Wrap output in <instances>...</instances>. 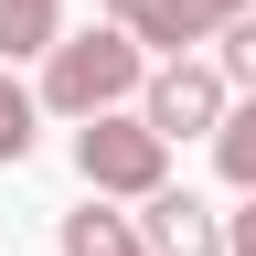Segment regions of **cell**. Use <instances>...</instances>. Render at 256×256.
Wrapping results in <instances>:
<instances>
[{"label": "cell", "mask_w": 256, "mask_h": 256, "mask_svg": "<svg viewBox=\"0 0 256 256\" xmlns=\"http://www.w3.org/2000/svg\"><path fill=\"white\" fill-rule=\"evenodd\" d=\"M128 96H150V43L139 32H118V22H96V32H64V43L43 54V107L54 118H107L128 107Z\"/></svg>", "instance_id": "obj_1"}, {"label": "cell", "mask_w": 256, "mask_h": 256, "mask_svg": "<svg viewBox=\"0 0 256 256\" xmlns=\"http://www.w3.org/2000/svg\"><path fill=\"white\" fill-rule=\"evenodd\" d=\"M75 171L96 203H150V192H171V139L139 118V107H107L75 128Z\"/></svg>", "instance_id": "obj_2"}, {"label": "cell", "mask_w": 256, "mask_h": 256, "mask_svg": "<svg viewBox=\"0 0 256 256\" xmlns=\"http://www.w3.org/2000/svg\"><path fill=\"white\" fill-rule=\"evenodd\" d=\"M139 118L160 128V139H214V128L235 118V75H224V64H203V54H171V64H150Z\"/></svg>", "instance_id": "obj_3"}, {"label": "cell", "mask_w": 256, "mask_h": 256, "mask_svg": "<svg viewBox=\"0 0 256 256\" xmlns=\"http://www.w3.org/2000/svg\"><path fill=\"white\" fill-rule=\"evenodd\" d=\"M139 235L160 256H235V224H224L203 192H150V203H139Z\"/></svg>", "instance_id": "obj_4"}, {"label": "cell", "mask_w": 256, "mask_h": 256, "mask_svg": "<svg viewBox=\"0 0 256 256\" xmlns=\"http://www.w3.org/2000/svg\"><path fill=\"white\" fill-rule=\"evenodd\" d=\"M107 22H118V32H139L160 64H171V54H192V43H214L192 0H107Z\"/></svg>", "instance_id": "obj_5"}, {"label": "cell", "mask_w": 256, "mask_h": 256, "mask_svg": "<svg viewBox=\"0 0 256 256\" xmlns=\"http://www.w3.org/2000/svg\"><path fill=\"white\" fill-rule=\"evenodd\" d=\"M54 246H64V256H160V246L139 235V214H107V203L64 214V224H54Z\"/></svg>", "instance_id": "obj_6"}, {"label": "cell", "mask_w": 256, "mask_h": 256, "mask_svg": "<svg viewBox=\"0 0 256 256\" xmlns=\"http://www.w3.org/2000/svg\"><path fill=\"white\" fill-rule=\"evenodd\" d=\"M43 86H22L11 64H0V160H32V139H43Z\"/></svg>", "instance_id": "obj_7"}, {"label": "cell", "mask_w": 256, "mask_h": 256, "mask_svg": "<svg viewBox=\"0 0 256 256\" xmlns=\"http://www.w3.org/2000/svg\"><path fill=\"white\" fill-rule=\"evenodd\" d=\"M214 171L235 182V192H256V96H235V118L214 128Z\"/></svg>", "instance_id": "obj_8"}, {"label": "cell", "mask_w": 256, "mask_h": 256, "mask_svg": "<svg viewBox=\"0 0 256 256\" xmlns=\"http://www.w3.org/2000/svg\"><path fill=\"white\" fill-rule=\"evenodd\" d=\"M214 64H224V75H235V96H256V11L214 32Z\"/></svg>", "instance_id": "obj_9"}, {"label": "cell", "mask_w": 256, "mask_h": 256, "mask_svg": "<svg viewBox=\"0 0 256 256\" xmlns=\"http://www.w3.org/2000/svg\"><path fill=\"white\" fill-rule=\"evenodd\" d=\"M192 11H203V32H224V22H246L256 0H192Z\"/></svg>", "instance_id": "obj_10"}, {"label": "cell", "mask_w": 256, "mask_h": 256, "mask_svg": "<svg viewBox=\"0 0 256 256\" xmlns=\"http://www.w3.org/2000/svg\"><path fill=\"white\" fill-rule=\"evenodd\" d=\"M235 224V256H256V192H246V214H224Z\"/></svg>", "instance_id": "obj_11"}]
</instances>
